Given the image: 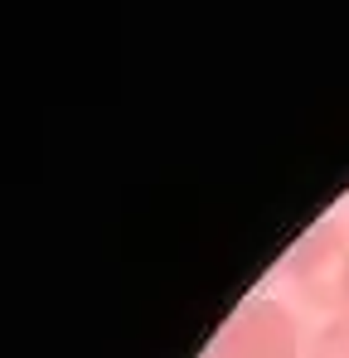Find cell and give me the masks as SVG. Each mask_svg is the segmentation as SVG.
Here are the masks:
<instances>
[{"label":"cell","mask_w":349,"mask_h":358,"mask_svg":"<svg viewBox=\"0 0 349 358\" xmlns=\"http://www.w3.org/2000/svg\"><path fill=\"white\" fill-rule=\"evenodd\" d=\"M214 358H296V320L272 300H252L219 334Z\"/></svg>","instance_id":"6da1fadb"},{"label":"cell","mask_w":349,"mask_h":358,"mask_svg":"<svg viewBox=\"0 0 349 358\" xmlns=\"http://www.w3.org/2000/svg\"><path fill=\"white\" fill-rule=\"evenodd\" d=\"M315 358H349V320L330 324V329L320 334V354Z\"/></svg>","instance_id":"7a4b0ae2"},{"label":"cell","mask_w":349,"mask_h":358,"mask_svg":"<svg viewBox=\"0 0 349 358\" xmlns=\"http://www.w3.org/2000/svg\"><path fill=\"white\" fill-rule=\"evenodd\" d=\"M340 296L349 300V262H345V276H340Z\"/></svg>","instance_id":"3957f363"}]
</instances>
